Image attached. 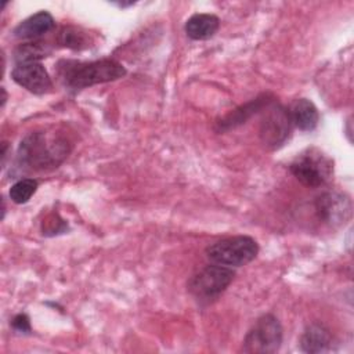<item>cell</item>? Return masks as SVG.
Segmentation results:
<instances>
[{
    "label": "cell",
    "mask_w": 354,
    "mask_h": 354,
    "mask_svg": "<svg viewBox=\"0 0 354 354\" xmlns=\"http://www.w3.org/2000/svg\"><path fill=\"white\" fill-rule=\"evenodd\" d=\"M68 141L46 131H33L19 144V163L32 170H48L57 167L69 153Z\"/></svg>",
    "instance_id": "6da1fadb"
},
{
    "label": "cell",
    "mask_w": 354,
    "mask_h": 354,
    "mask_svg": "<svg viewBox=\"0 0 354 354\" xmlns=\"http://www.w3.org/2000/svg\"><path fill=\"white\" fill-rule=\"evenodd\" d=\"M126 75L124 66L115 59H100L93 62H64L61 77L72 90H82L94 84L113 82Z\"/></svg>",
    "instance_id": "7a4b0ae2"
},
{
    "label": "cell",
    "mask_w": 354,
    "mask_h": 354,
    "mask_svg": "<svg viewBox=\"0 0 354 354\" xmlns=\"http://www.w3.org/2000/svg\"><path fill=\"white\" fill-rule=\"evenodd\" d=\"M259 253L257 242L248 235H238L214 242L206 248L207 259L225 267H241L250 263Z\"/></svg>",
    "instance_id": "3957f363"
},
{
    "label": "cell",
    "mask_w": 354,
    "mask_h": 354,
    "mask_svg": "<svg viewBox=\"0 0 354 354\" xmlns=\"http://www.w3.org/2000/svg\"><path fill=\"white\" fill-rule=\"evenodd\" d=\"M282 326L272 314L261 315L249 329L243 340V351L268 354L279 350L282 343Z\"/></svg>",
    "instance_id": "277c9868"
},
{
    "label": "cell",
    "mask_w": 354,
    "mask_h": 354,
    "mask_svg": "<svg viewBox=\"0 0 354 354\" xmlns=\"http://www.w3.org/2000/svg\"><path fill=\"white\" fill-rule=\"evenodd\" d=\"M290 173L303 185L317 188L329 180L332 174V162L321 151L313 148L292 162Z\"/></svg>",
    "instance_id": "5b68a950"
},
{
    "label": "cell",
    "mask_w": 354,
    "mask_h": 354,
    "mask_svg": "<svg viewBox=\"0 0 354 354\" xmlns=\"http://www.w3.org/2000/svg\"><path fill=\"white\" fill-rule=\"evenodd\" d=\"M235 272L225 266H206L188 282V290L199 300L218 297L232 282Z\"/></svg>",
    "instance_id": "8992f818"
},
{
    "label": "cell",
    "mask_w": 354,
    "mask_h": 354,
    "mask_svg": "<svg viewBox=\"0 0 354 354\" xmlns=\"http://www.w3.org/2000/svg\"><path fill=\"white\" fill-rule=\"evenodd\" d=\"M264 115L260 123V138L266 147L278 148L282 145L292 130L290 113L281 104L274 101L268 104L264 109Z\"/></svg>",
    "instance_id": "52a82bcc"
},
{
    "label": "cell",
    "mask_w": 354,
    "mask_h": 354,
    "mask_svg": "<svg viewBox=\"0 0 354 354\" xmlns=\"http://www.w3.org/2000/svg\"><path fill=\"white\" fill-rule=\"evenodd\" d=\"M315 212L318 218L326 224L340 225L351 216V201L344 194L325 192L317 198Z\"/></svg>",
    "instance_id": "ba28073f"
},
{
    "label": "cell",
    "mask_w": 354,
    "mask_h": 354,
    "mask_svg": "<svg viewBox=\"0 0 354 354\" xmlns=\"http://www.w3.org/2000/svg\"><path fill=\"white\" fill-rule=\"evenodd\" d=\"M12 80L33 94H44L53 87L46 68L40 62L17 64L11 71Z\"/></svg>",
    "instance_id": "9c48e42d"
},
{
    "label": "cell",
    "mask_w": 354,
    "mask_h": 354,
    "mask_svg": "<svg viewBox=\"0 0 354 354\" xmlns=\"http://www.w3.org/2000/svg\"><path fill=\"white\" fill-rule=\"evenodd\" d=\"M274 98L270 94H261L252 101L246 102L245 105L238 106L228 115H225L221 120L217 122V130L218 131H225L230 129H235L236 126L245 123L250 116H253L256 112L263 111L268 104H271Z\"/></svg>",
    "instance_id": "30bf717a"
},
{
    "label": "cell",
    "mask_w": 354,
    "mask_h": 354,
    "mask_svg": "<svg viewBox=\"0 0 354 354\" xmlns=\"http://www.w3.org/2000/svg\"><path fill=\"white\" fill-rule=\"evenodd\" d=\"M54 25L55 21L50 12L39 11L18 24V26L14 29V36L18 39L35 40L50 32Z\"/></svg>",
    "instance_id": "8fae6325"
},
{
    "label": "cell",
    "mask_w": 354,
    "mask_h": 354,
    "mask_svg": "<svg viewBox=\"0 0 354 354\" xmlns=\"http://www.w3.org/2000/svg\"><path fill=\"white\" fill-rule=\"evenodd\" d=\"M220 28L218 17L213 14H195L185 22V33L192 40H207L214 36Z\"/></svg>",
    "instance_id": "7c38bea8"
},
{
    "label": "cell",
    "mask_w": 354,
    "mask_h": 354,
    "mask_svg": "<svg viewBox=\"0 0 354 354\" xmlns=\"http://www.w3.org/2000/svg\"><path fill=\"white\" fill-rule=\"evenodd\" d=\"M292 123L301 131H311L317 127L319 113L317 106L307 98L296 100L289 111Z\"/></svg>",
    "instance_id": "4fadbf2b"
},
{
    "label": "cell",
    "mask_w": 354,
    "mask_h": 354,
    "mask_svg": "<svg viewBox=\"0 0 354 354\" xmlns=\"http://www.w3.org/2000/svg\"><path fill=\"white\" fill-rule=\"evenodd\" d=\"M330 344V332L321 324L308 325L300 337V347L306 353H324L329 350Z\"/></svg>",
    "instance_id": "5bb4252c"
},
{
    "label": "cell",
    "mask_w": 354,
    "mask_h": 354,
    "mask_svg": "<svg viewBox=\"0 0 354 354\" xmlns=\"http://www.w3.org/2000/svg\"><path fill=\"white\" fill-rule=\"evenodd\" d=\"M51 53V48L43 41H29L19 44L14 51V59L17 64L39 62Z\"/></svg>",
    "instance_id": "9a60e30c"
},
{
    "label": "cell",
    "mask_w": 354,
    "mask_h": 354,
    "mask_svg": "<svg viewBox=\"0 0 354 354\" xmlns=\"http://www.w3.org/2000/svg\"><path fill=\"white\" fill-rule=\"evenodd\" d=\"M57 41L59 46L72 50H83L90 46L88 35L76 26H64L58 32Z\"/></svg>",
    "instance_id": "2e32d148"
},
{
    "label": "cell",
    "mask_w": 354,
    "mask_h": 354,
    "mask_svg": "<svg viewBox=\"0 0 354 354\" xmlns=\"http://www.w3.org/2000/svg\"><path fill=\"white\" fill-rule=\"evenodd\" d=\"M39 183L35 178H22L18 180L15 184L11 185L10 188V199L17 203V205H22L26 203L32 195L36 192Z\"/></svg>",
    "instance_id": "e0dca14e"
},
{
    "label": "cell",
    "mask_w": 354,
    "mask_h": 354,
    "mask_svg": "<svg viewBox=\"0 0 354 354\" xmlns=\"http://www.w3.org/2000/svg\"><path fill=\"white\" fill-rule=\"evenodd\" d=\"M12 328L18 332H24V333H28L30 332V322H29V318L26 314H18L12 318V322H11Z\"/></svg>",
    "instance_id": "ac0fdd59"
},
{
    "label": "cell",
    "mask_w": 354,
    "mask_h": 354,
    "mask_svg": "<svg viewBox=\"0 0 354 354\" xmlns=\"http://www.w3.org/2000/svg\"><path fill=\"white\" fill-rule=\"evenodd\" d=\"M1 93H3V100H1V106H4V102H6V100H7V94H6V90H4V87L1 88Z\"/></svg>",
    "instance_id": "d6986e66"
}]
</instances>
